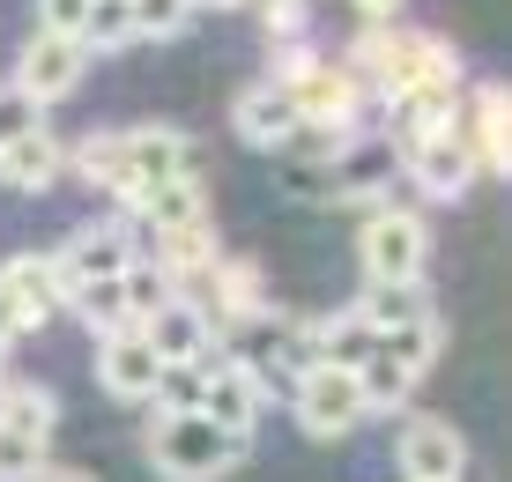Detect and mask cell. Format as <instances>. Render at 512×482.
Wrapping results in <instances>:
<instances>
[{
    "label": "cell",
    "mask_w": 512,
    "mask_h": 482,
    "mask_svg": "<svg viewBox=\"0 0 512 482\" xmlns=\"http://www.w3.org/2000/svg\"><path fill=\"white\" fill-rule=\"evenodd\" d=\"M238 453H245V438L216 431L201 408H186V416H156V431H149V468L164 482H216L223 468H238Z\"/></svg>",
    "instance_id": "cell-1"
},
{
    "label": "cell",
    "mask_w": 512,
    "mask_h": 482,
    "mask_svg": "<svg viewBox=\"0 0 512 482\" xmlns=\"http://www.w3.org/2000/svg\"><path fill=\"white\" fill-rule=\"evenodd\" d=\"M423 260H431V223L416 208H372L364 223V275L372 282H423Z\"/></svg>",
    "instance_id": "cell-2"
},
{
    "label": "cell",
    "mask_w": 512,
    "mask_h": 482,
    "mask_svg": "<svg viewBox=\"0 0 512 482\" xmlns=\"http://www.w3.org/2000/svg\"><path fill=\"white\" fill-rule=\"evenodd\" d=\"M423 60H431V38H416V30H401V23H372L357 45H349V75L357 82H372L379 97H401L416 75H423Z\"/></svg>",
    "instance_id": "cell-3"
},
{
    "label": "cell",
    "mask_w": 512,
    "mask_h": 482,
    "mask_svg": "<svg viewBox=\"0 0 512 482\" xmlns=\"http://www.w3.org/2000/svg\"><path fill=\"white\" fill-rule=\"evenodd\" d=\"M364 416H372V408H364L349 364H312L305 379H297V423H305L312 438H342V431H357Z\"/></svg>",
    "instance_id": "cell-4"
},
{
    "label": "cell",
    "mask_w": 512,
    "mask_h": 482,
    "mask_svg": "<svg viewBox=\"0 0 512 482\" xmlns=\"http://www.w3.org/2000/svg\"><path fill=\"white\" fill-rule=\"evenodd\" d=\"M401 164H409V178L431 201H461V193L475 186V149L461 141V127H431V134H416V141H401Z\"/></svg>",
    "instance_id": "cell-5"
},
{
    "label": "cell",
    "mask_w": 512,
    "mask_h": 482,
    "mask_svg": "<svg viewBox=\"0 0 512 482\" xmlns=\"http://www.w3.org/2000/svg\"><path fill=\"white\" fill-rule=\"evenodd\" d=\"M82 67H90L82 38H60V30H30V38H23V60H15V89H30L38 104H60L67 89L82 82Z\"/></svg>",
    "instance_id": "cell-6"
},
{
    "label": "cell",
    "mask_w": 512,
    "mask_h": 482,
    "mask_svg": "<svg viewBox=\"0 0 512 482\" xmlns=\"http://www.w3.org/2000/svg\"><path fill=\"white\" fill-rule=\"evenodd\" d=\"M186 171H201V149L179 127H127V186H119V201H134L141 186H164V178H186Z\"/></svg>",
    "instance_id": "cell-7"
},
{
    "label": "cell",
    "mask_w": 512,
    "mask_h": 482,
    "mask_svg": "<svg viewBox=\"0 0 512 482\" xmlns=\"http://www.w3.org/2000/svg\"><path fill=\"white\" fill-rule=\"evenodd\" d=\"M260 394H268V386L253 379V371L245 364H231V356H208V379H201V416L216 423V431H231V438H245L260 423Z\"/></svg>",
    "instance_id": "cell-8"
},
{
    "label": "cell",
    "mask_w": 512,
    "mask_h": 482,
    "mask_svg": "<svg viewBox=\"0 0 512 482\" xmlns=\"http://www.w3.org/2000/svg\"><path fill=\"white\" fill-rule=\"evenodd\" d=\"M461 468H468V438L446 416H416L401 431V475L409 482H461Z\"/></svg>",
    "instance_id": "cell-9"
},
{
    "label": "cell",
    "mask_w": 512,
    "mask_h": 482,
    "mask_svg": "<svg viewBox=\"0 0 512 482\" xmlns=\"http://www.w3.org/2000/svg\"><path fill=\"white\" fill-rule=\"evenodd\" d=\"M97 379H104V394H119V401H149V386H156V371H164V356L149 349V334L141 327H119V334H97Z\"/></svg>",
    "instance_id": "cell-10"
},
{
    "label": "cell",
    "mask_w": 512,
    "mask_h": 482,
    "mask_svg": "<svg viewBox=\"0 0 512 482\" xmlns=\"http://www.w3.org/2000/svg\"><path fill=\"white\" fill-rule=\"evenodd\" d=\"M297 97L282 89L275 75L268 82H253V89H238V104H231V127H238V141H253V149H282V141L297 134Z\"/></svg>",
    "instance_id": "cell-11"
},
{
    "label": "cell",
    "mask_w": 512,
    "mask_h": 482,
    "mask_svg": "<svg viewBox=\"0 0 512 482\" xmlns=\"http://www.w3.org/2000/svg\"><path fill=\"white\" fill-rule=\"evenodd\" d=\"M0 290L15 297V312H23V334H38L45 319L67 305V282H60V267H52V253H15L0 267Z\"/></svg>",
    "instance_id": "cell-12"
},
{
    "label": "cell",
    "mask_w": 512,
    "mask_h": 482,
    "mask_svg": "<svg viewBox=\"0 0 512 482\" xmlns=\"http://www.w3.org/2000/svg\"><path fill=\"white\" fill-rule=\"evenodd\" d=\"M134 216L149 238H164V230H193V223H208V186L201 178H164V186H141L134 193Z\"/></svg>",
    "instance_id": "cell-13"
},
{
    "label": "cell",
    "mask_w": 512,
    "mask_h": 482,
    "mask_svg": "<svg viewBox=\"0 0 512 482\" xmlns=\"http://www.w3.org/2000/svg\"><path fill=\"white\" fill-rule=\"evenodd\" d=\"M141 334H149V349L164 356V364H193V356H216V327H208V319L193 312L186 297L156 305L149 319H141Z\"/></svg>",
    "instance_id": "cell-14"
},
{
    "label": "cell",
    "mask_w": 512,
    "mask_h": 482,
    "mask_svg": "<svg viewBox=\"0 0 512 482\" xmlns=\"http://www.w3.org/2000/svg\"><path fill=\"white\" fill-rule=\"evenodd\" d=\"M52 267H60V282L75 290V282H97V275H127L134 245H127V230H75V238L52 253Z\"/></svg>",
    "instance_id": "cell-15"
},
{
    "label": "cell",
    "mask_w": 512,
    "mask_h": 482,
    "mask_svg": "<svg viewBox=\"0 0 512 482\" xmlns=\"http://www.w3.org/2000/svg\"><path fill=\"white\" fill-rule=\"evenodd\" d=\"M386 178H394V149H357L349 141L342 156H327L320 186H305V193H320V201H372Z\"/></svg>",
    "instance_id": "cell-16"
},
{
    "label": "cell",
    "mask_w": 512,
    "mask_h": 482,
    "mask_svg": "<svg viewBox=\"0 0 512 482\" xmlns=\"http://www.w3.org/2000/svg\"><path fill=\"white\" fill-rule=\"evenodd\" d=\"M505 119H512V104H505L498 82H483V89H475V104H468V119H453V127H461V141L475 149V171H505V164H512Z\"/></svg>",
    "instance_id": "cell-17"
},
{
    "label": "cell",
    "mask_w": 512,
    "mask_h": 482,
    "mask_svg": "<svg viewBox=\"0 0 512 482\" xmlns=\"http://www.w3.org/2000/svg\"><path fill=\"white\" fill-rule=\"evenodd\" d=\"M60 171H67V149H60V141H52L45 127L0 149V186H15V193H45V186H60Z\"/></svg>",
    "instance_id": "cell-18"
},
{
    "label": "cell",
    "mask_w": 512,
    "mask_h": 482,
    "mask_svg": "<svg viewBox=\"0 0 512 482\" xmlns=\"http://www.w3.org/2000/svg\"><path fill=\"white\" fill-rule=\"evenodd\" d=\"M379 356H394L401 371H431L438 364V349H446V327H438V312H416V319H401V327H379V342H372Z\"/></svg>",
    "instance_id": "cell-19"
},
{
    "label": "cell",
    "mask_w": 512,
    "mask_h": 482,
    "mask_svg": "<svg viewBox=\"0 0 512 482\" xmlns=\"http://www.w3.org/2000/svg\"><path fill=\"white\" fill-rule=\"evenodd\" d=\"M305 334H312V356H320V364H364L372 342H379V327H372L357 305L334 312V319H320V327H305Z\"/></svg>",
    "instance_id": "cell-20"
},
{
    "label": "cell",
    "mask_w": 512,
    "mask_h": 482,
    "mask_svg": "<svg viewBox=\"0 0 512 482\" xmlns=\"http://www.w3.org/2000/svg\"><path fill=\"white\" fill-rule=\"evenodd\" d=\"M67 312H75L90 334H119V327H134V312H127V282H119V275L75 282V290H67Z\"/></svg>",
    "instance_id": "cell-21"
},
{
    "label": "cell",
    "mask_w": 512,
    "mask_h": 482,
    "mask_svg": "<svg viewBox=\"0 0 512 482\" xmlns=\"http://www.w3.org/2000/svg\"><path fill=\"white\" fill-rule=\"evenodd\" d=\"M52 423H60V401H52L45 386H0V431H8V438L45 445Z\"/></svg>",
    "instance_id": "cell-22"
},
{
    "label": "cell",
    "mask_w": 512,
    "mask_h": 482,
    "mask_svg": "<svg viewBox=\"0 0 512 482\" xmlns=\"http://www.w3.org/2000/svg\"><path fill=\"white\" fill-rule=\"evenodd\" d=\"M349 371H357V394H364V408H401V401H409V386H416V371H401L394 364V356H364V364H349Z\"/></svg>",
    "instance_id": "cell-23"
},
{
    "label": "cell",
    "mask_w": 512,
    "mask_h": 482,
    "mask_svg": "<svg viewBox=\"0 0 512 482\" xmlns=\"http://www.w3.org/2000/svg\"><path fill=\"white\" fill-rule=\"evenodd\" d=\"M201 379H208V356H193V364H164L149 386V401L164 408V416H186V408H201Z\"/></svg>",
    "instance_id": "cell-24"
},
{
    "label": "cell",
    "mask_w": 512,
    "mask_h": 482,
    "mask_svg": "<svg viewBox=\"0 0 512 482\" xmlns=\"http://www.w3.org/2000/svg\"><path fill=\"white\" fill-rule=\"evenodd\" d=\"M75 171L82 178H90V186H127V134H90V141H82V149H75Z\"/></svg>",
    "instance_id": "cell-25"
},
{
    "label": "cell",
    "mask_w": 512,
    "mask_h": 482,
    "mask_svg": "<svg viewBox=\"0 0 512 482\" xmlns=\"http://www.w3.org/2000/svg\"><path fill=\"white\" fill-rule=\"evenodd\" d=\"M112 45H134V8L127 0H90V15H82V52H112Z\"/></svg>",
    "instance_id": "cell-26"
},
{
    "label": "cell",
    "mask_w": 512,
    "mask_h": 482,
    "mask_svg": "<svg viewBox=\"0 0 512 482\" xmlns=\"http://www.w3.org/2000/svg\"><path fill=\"white\" fill-rule=\"evenodd\" d=\"M357 312L372 319V327H401V319H416V312H431V305H423V290H416V282H372Z\"/></svg>",
    "instance_id": "cell-27"
},
{
    "label": "cell",
    "mask_w": 512,
    "mask_h": 482,
    "mask_svg": "<svg viewBox=\"0 0 512 482\" xmlns=\"http://www.w3.org/2000/svg\"><path fill=\"white\" fill-rule=\"evenodd\" d=\"M134 8V38H179L193 23V0H127Z\"/></svg>",
    "instance_id": "cell-28"
},
{
    "label": "cell",
    "mask_w": 512,
    "mask_h": 482,
    "mask_svg": "<svg viewBox=\"0 0 512 482\" xmlns=\"http://www.w3.org/2000/svg\"><path fill=\"white\" fill-rule=\"evenodd\" d=\"M45 127V104L30 97V89H0V149H8V141H23V134H38Z\"/></svg>",
    "instance_id": "cell-29"
},
{
    "label": "cell",
    "mask_w": 512,
    "mask_h": 482,
    "mask_svg": "<svg viewBox=\"0 0 512 482\" xmlns=\"http://www.w3.org/2000/svg\"><path fill=\"white\" fill-rule=\"evenodd\" d=\"M119 282H127V312H134V327H141V319H149L156 305H171V275H164V267H127Z\"/></svg>",
    "instance_id": "cell-30"
},
{
    "label": "cell",
    "mask_w": 512,
    "mask_h": 482,
    "mask_svg": "<svg viewBox=\"0 0 512 482\" xmlns=\"http://www.w3.org/2000/svg\"><path fill=\"white\" fill-rule=\"evenodd\" d=\"M305 23H312L305 0H268V38L275 45H297V38H305Z\"/></svg>",
    "instance_id": "cell-31"
},
{
    "label": "cell",
    "mask_w": 512,
    "mask_h": 482,
    "mask_svg": "<svg viewBox=\"0 0 512 482\" xmlns=\"http://www.w3.org/2000/svg\"><path fill=\"white\" fill-rule=\"evenodd\" d=\"M82 15L90 0H38V30H60V38H82Z\"/></svg>",
    "instance_id": "cell-32"
},
{
    "label": "cell",
    "mask_w": 512,
    "mask_h": 482,
    "mask_svg": "<svg viewBox=\"0 0 512 482\" xmlns=\"http://www.w3.org/2000/svg\"><path fill=\"white\" fill-rule=\"evenodd\" d=\"M15 334H23V312H15V297H8V290H0V349H8V342H15Z\"/></svg>",
    "instance_id": "cell-33"
},
{
    "label": "cell",
    "mask_w": 512,
    "mask_h": 482,
    "mask_svg": "<svg viewBox=\"0 0 512 482\" xmlns=\"http://www.w3.org/2000/svg\"><path fill=\"white\" fill-rule=\"evenodd\" d=\"M357 8H364V23H394L401 0H357Z\"/></svg>",
    "instance_id": "cell-34"
},
{
    "label": "cell",
    "mask_w": 512,
    "mask_h": 482,
    "mask_svg": "<svg viewBox=\"0 0 512 482\" xmlns=\"http://www.w3.org/2000/svg\"><path fill=\"white\" fill-rule=\"evenodd\" d=\"M30 482H90V475H82V468H38Z\"/></svg>",
    "instance_id": "cell-35"
},
{
    "label": "cell",
    "mask_w": 512,
    "mask_h": 482,
    "mask_svg": "<svg viewBox=\"0 0 512 482\" xmlns=\"http://www.w3.org/2000/svg\"><path fill=\"white\" fill-rule=\"evenodd\" d=\"M193 8H201V0H193ZM208 8H245V0H208Z\"/></svg>",
    "instance_id": "cell-36"
},
{
    "label": "cell",
    "mask_w": 512,
    "mask_h": 482,
    "mask_svg": "<svg viewBox=\"0 0 512 482\" xmlns=\"http://www.w3.org/2000/svg\"><path fill=\"white\" fill-rule=\"evenodd\" d=\"M0 386H8V371H0Z\"/></svg>",
    "instance_id": "cell-37"
}]
</instances>
